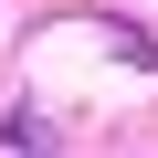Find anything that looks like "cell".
I'll return each instance as SVG.
<instances>
[{"label": "cell", "instance_id": "1", "mask_svg": "<svg viewBox=\"0 0 158 158\" xmlns=\"http://www.w3.org/2000/svg\"><path fill=\"white\" fill-rule=\"evenodd\" d=\"M0 158H53V127H42V116H32V106H21V116H11V127H0Z\"/></svg>", "mask_w": 158, "mask_h": 158}]
</instances>
